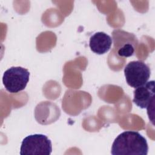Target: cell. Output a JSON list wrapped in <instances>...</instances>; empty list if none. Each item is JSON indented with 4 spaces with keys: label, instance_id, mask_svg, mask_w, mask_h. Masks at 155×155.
<instances>
[{
    "label": "cell",
    "instance_id": "obj_1",
    "mask_svg": "<svg viewBox=\"0 0 155 155\" xmlns=\"http://www.w3.org/2000/svg\"><path fill=\"white\" fill-rule=\"evenodd\" d=\"M148 146L146 139L139 133L126 131L114 140L111 153L113 155H147Z\"/></svg>",
    "mask_w": 155,
    "mask_h": 155
},
{
    "label": "cell",
    "instance_id": "obj_2",
    "mask_svg": "<svg viewBox=\"0 0 155 155\" xmlns=\"http://www.w3.org/2000/svg\"><path fill=\"white\" fill-rule=\"evenodd\" d=\"M30 73L27 69L21 67H12L4 73L2 82L5 88L11 93H17L27 86Z\"/></svg>",
    "mask_w": 155,
    "mask_h": 155
},
{
    "label": "cell",
    "instance_id": "obj_3",
    "mask_svg": "<svg viewBox=\"0 0 155 155\" xmlns=\"http://www.w3.org/2000/svg\"><path fill=\"white\" fill-rule=\"evenodd\" d=\"M51 151V142L47 136L42 134H35L29 135L23 139L20 154L49 155Z\"/></svg>",
    "mask_w": 155,
    "mask_h": 155
},
{
    "label": "cell",
    "instance_id": "obj_4",
    "mask_svg": "<svg viewBox=\"0 0 155 155\" xmlns=\"http://www.w3.org/2000/svg\"><path fill=\"white\" fill-rule=\"evenodd\" d=\"M150 74L149 66L139 60L130 62L124 68V74L127 84L134 88L148 82Z\"/></svg>",
    "mask_w": 155,
    "mask_h": 155
},
{
    "label": "cell",
    "instance_id": "obj_5",
    "mask_svg": "<svg viewBox=\"0 0 155 155\" xmlns=\"http://www.w3.org/2000/svg\"><path fill=\"white\" fill-rule=\"evenodd\" d=\"M154 81L152 80L136 88L134 91L133 102L140 108H147L154 101Z\"/></svg>",
    "mask_w": 155,
    "mask_h": 155
},
{
    "label": "cell",
    "instance_id": "obj_6",
    "mask_svg": "<svg viewBox=\"0 0 155 155\" xmlns=\"http://www.w3.org/2000/svg\"><path fill=\"white\" fill-rule=\"evenodd\" d=\"M111 44V38L102 31L95 33L90 38L89 46L90 49L97 54H102L108 51Z\"/></svg>",
    "mask_w": 155,
    "mask_h": 155
},
{
    "label": "cell",
    "instance_id": "obj_7",
    "mask_svg": "<svg viewBox=\"0 0 155 155\" xmlns=\"http://www.w3.org/2000/svg\"><path fill=\"white\" fill-rule=\"evenodd\" d=\"M134 52V48L131 44H125L121 48H120L117 51V54L119 56L122 57H130L131 56Z\"/></svg>",
    "mask_w": 155,
    "mask_h": 155
}]
</instances>
